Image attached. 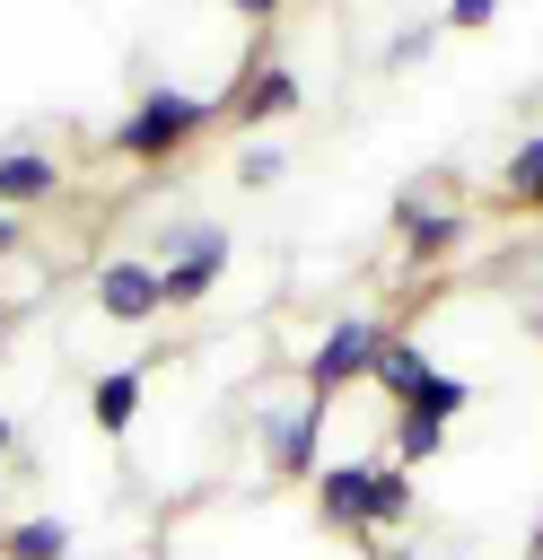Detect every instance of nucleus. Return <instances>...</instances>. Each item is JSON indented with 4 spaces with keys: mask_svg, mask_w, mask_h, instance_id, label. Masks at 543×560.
<instances>
[{
    "mask_svg": "<svg viewBox=\"0 0 543 560\" xmlns=\"http://www.w3.org/2000/svg\"><path fill=\"white\" fill-rule=\"evenodd\" d=\"M210 114H219V105H201V96H184V88H149V96L114 122V149H123L131 166H166V158H184V149L210 131Z\"/></svg>",
    "mask_w": 543,
    "mask_h": 560,
    "instance_id": "obj_1",
    "label": "nucleus"
},
{
    "mask_svg": "<svg viewBox=\"0 0 543 560\" xmlns=\"http://www.w3.org/2000/svg\"><path fill=\"white\" fill-rule=\"evenodd\" d=\"M377 341H385V324H377V315H342V324H324V341H315V350H307V368H298V376H307V394H315V402H333L342 385H359V376H368V359H377Z\"/></svg>",
    "mask_w": 543,
    "mask_h": 560,
    "instance_id": "obj_2",
    "label": "nucleus"
},
{
    "mask_svg": "<svg viewBox=\"0 0 543 560\" xmlns=\"http://www.w3.org/2000/svg\"><path fill=\"white\" fill-rule=\"evenodd\" d=\"M228 271V228H184V245L158 262V298L166 306H201Z\"/></svg>",
    "mask_w": 543,
    "mask_h": 560,
    "instance_id": "obj_3",
    "label": "nucleus"
},
{
    "mask_svg": "<svg viewBox=\"0 0 543 560\" xmlns=\"http://www.w3.org/2000/svg\"><path fill=\"white\" fill-rule=\"evenodd\" d=\"M315 446H324V402H298V411H272V420H263V455H272V472L315 481Z\"/></svg>",
    "mask_w": 543,
    "mask_h": 560,
    "instance_id": "obj_4",
    "label": "nucleus"
},
{
    "mask_svg": "<svg viewBox=\"0 0 543 560\" xmlns=\"http://www.w3.org/2000/svg\"><path fill=\"white\" fill-rule=\"evenodd\" d=\"M96 306L114 315V324H149L166 298H158V262H140V254H114L105 271H96Z\"/></svg>",
    "mask_w": 543,
    "mask_h": 560,
    "instance_id": "obj_5",
    "label": "nucleus"
},
{
    "mask_svg": "<svg viewBox=\"0 0 543 560\" xmlns=\"http://www.w3.org/2000/svg\"><path fill=\"white\" fill-rule=\"evenodd\" d=\"M473 236V219L464 210H429V201H394V245L412 254V262H438V254H455Z\"/></svg>",
    "mask_w": 543,
    "mask_h": 560,
    "instance_id": "obj_6",
    "label": "nucleus"
},
{
    "mask_svg": "<svg viewBox=\"0 0 543 560\" xmlns=\"http://www.w3.org/2000/svg\"><path fill=\"white\" fill-rule=\"evenodd\" d=\"M403 516H412V464L368 455V481H359V534H394Z\"/></svg>",
    "mask_w": 543,
    "mask_h": 560,
    "instance_id": "obj_7",
    "label": "nucleus"
},
{
    "mask_svg": "<svg viewBox=\"0 0 543 560\" xmlns=\"http://www.w3.org/2000/svg\"><path fill=\"white\" fill-rule=\"evenodd\" d=\"M228 114L254 131V122H280V114H298V79L280 70V61H254L236 88H228Z\"/></svg>",
    "mask_w": 543,
    "mask_h": 560,
    "instance_id": "obj_8",
    "label": "nucleus"
},
{
    "mask_svg": "<svg viewBox=\"0 0 543 560\" xmlns=\"http://www.w3.org/2000/svg\"><path fill=\"white\" fill-rule=\"evenodd\" d=\"M61 192V166L44 149H0V210H35Z\"/></svg>",
    "mask_w": 543,
    "mask_h": 560,
    "instance_id": "obj_9",
    "label": "nucleus"
},
{
    "mask_svg": "<svg viewBox=\"0 0 543 560\" xmlns=\"http://www.w3.org/2000/svg\"><path fill=\"white\" fill-rule=\"evenodd\" d=\"M429 376H438V368H429V359H420V341H403V332H385V341H377V359H368V385H377V394H394V402H412Z\"/></svg>",
    "mask_w": 543,
    "mask_h": 560,
    "instance_id": "obj_10",
    "label": "nucleus"
},
{
    "mask_svg": "<svg viewBox=\"0 0 543 560\" xmlns=\"http://www.w3.org/2000/svg\"><path fill=\"white\" fill-rule=\"evenodd\" d=\"M140 385H149L140 368H105V376L88 385V420H96L105 438H123V429L140 420Z\"/></svg>",
    "mask_w": 543,
    "mask_h": 560,
    "instance_id": "obj_11",
    "label": "nucleus"
},
{
    "mask_svg": "<svg viewBox=\"0 0 543 560\" xmlns=\"http://www.w3.org/2000/svg\"><path fill=\"white\" fill-rule=\"evenodd\" d=\"M359 481H368V455L359 464H315V516L333 534H359Z\"/></svg>",
    "mask_w": 543,
    "mask_h": 560,
    "instance_id": "obj_12",
    "label": "nucleus"
},
{
    "mask_svg": "<svg viewBox=\"0 0 543 560\" xmlns=\"http://www.w3.org/2000/svg\"><path fill=\"white\" fill-rule=\"evenodd\" d=\"M429 455H447V420H438V411H420V402H403V411H394V464H412V472H420Z\"/></svg>",
    "mask_w": 543,
    "mask_h": 560,
    "instance_id": "obj_13",
    "label": "nucleus"
},
{
    "mask_svg": "<svg viewBox=\"0 0 543 560\" xmlns=\"http://www.w3.org/2000/svg\"><path fill=\"white\" fill-rule=\"evenodd\" d=\"M0 560H70V525L61 516H26L0 534Z\"/></svg>",
    "mask_w": 543,
    "mask_h": 560,
    "instance_id": "obj_14",
    "label": "nucleus"
},
{
    "mask_svg": "<svg viewBox=\"0 0 543 560\" xmlns=\"http://www.w3.org/2000/svg\"><path fill=\"white\" fill-rule=\"evenodd\" d=\"M499 192H508V210H543V131L508 149V166H499Z\"/></svg>",
    "mask_w": 543,
    "mask_h": 560,
    "instance_id": "obj_15",
    "label": "nucleus"
},
{
    "mask_svg": "<svg viewBox=\"0 0 543 560\" xmlns=\"http://www.w3.org/2000/svg\"><path fill=\"white\" fill-rule=\"evenodd\" d=\"M429 44H438V26H403V35L385 44V70H420V61H429Z\"/></svg>",
    "mask_w": 543,
    "mask_h": 560,
    "instance_id": "obj_16",
    "label": "nucleus"
},
{
    "mask_svg": "<svg viewBox=\"0 0 543 560\" xmlns=\"http://www.w3.org/2000/svg\"><path fill=\"white\" fill-rule=\"evenodd\" d=\"M490 18H499V0H447V9H438V26H447V35H482Z\"/></svg>",
    "mask_w": 543,
    "mask_h": 560,
    "instance_id": "obj_17",
    "label": "nucleus"
},
{
    "mask_svg": "<svg viewBox=\"0 0 543 560\" xmlns=\"http://www.w3.org/2000/svg\"><path fill=\"white\" fill-rule=\"evenodd\" d=\"M236 175H245V184H280V149H245Z\"/></svg>",
    "mask_w": 543,
    "mask_h": 560,
    "instance_id": "obj_18",
    "label": "nucleus"
},
{
    "mask_svg": "<svg viewBox=\"0 0 543 560\" xmlns=\"http://www.w3.org/2000/svg\"><path fill=\"white\" fill-rule=\"evenodd\" d=\"M228 9H236V18H254V26H263V18H280V0H228Z\"/></svg>",
    "mask_w": 543,
    "mask_h": 560,
    "instance_id": "obj_19",
    "label": "nucleus"
},
{
    "mask_svg": "<svg viewBox=\"0 0 543 560\" xmlns=\"http://www.w3.org/2000/svg\"><path fill=\"white\" fill-rule=\"evenodd\" d=\"M0 254H18V210H0Z\"/></svg>",
    "mask_w": 543,
    "mask_h": 560,
    "instance_id": "obj_20",
    "label": "nucleus"
},
{
    "mask_svg": "<svg viewBox=\"0 0 543 560\" xmlns=\"http://www.w3.org/2000/svg\"><path fill=\"white\" fill-rule=\"evenodd\" d=\"M9 446H18V429H9V411H0V455H9Z\"/></svg>",
    "mask_w": 543,
    "mask_h": 560,
    "instance_id": "obj_21",
    "label": "nucleus"
},
{
    "mask_svg": "<svg viewBox=\"0 0 543 560\" xmlns=\"http://www.w3.org/2000/svg\"><path fill=\"white\" fill-rule=\"evenodd\" d=\"M377 560H429V551H377Z\"/></svg>",
    "mask_w": 543,
    "mask_h": 560,
    "instance_id": "obj_22",
    "label": "nucleus"
},
{
    "mask_svg": "<svg viewBox=\"0 0 543 560\" xmlns=\"http://www.w3.org/2000/svg\"><path fill=\"white\" fill-rule=\"evenodd\" d=\"M534 332H543V306H534Z\"/></svg>",
    "mask_w": 543,
    "mask_h": 560,
    "instance_id": "obj_23",
    "label": "nucleus"
},
{
    "mask_svg": "<svg viewBox=\"0 0 543 560\" xmlns=\"http://www.w3.org/2000/svg\"><path fill=\"white\" fill-rule=\"evenodd\" d=\"M0 332H9V306H0Z\"/></svg>",
    "mask_w": 543,
    "mask_h": 560,
    "instance_id": "obj_24",
    "label": "nucleus"
}]
</instances>
